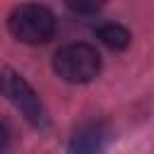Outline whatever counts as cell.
I'll use <instances>...</instances> for the list:
<instances>
[{"mask_svg": "<svg viewBox=\"0 0 154 154\" xmlns=\"http://www.w3.org/2000/svg\"><path fill=\"white\" fill-rule=\"evenodd\" d=\"M7 26H10V34L17 41L36 46V43H46L48 38H53L55 14L43 5L26 2V5H19V7H14L10 12Z\"/></svg>", "mask_w": 154, "mask_h": 154, "instance_id": "obj_1", "label": "cell"}, {"mask_svg": "<svg viewBox=\"0 0 154 154\" xmlns=\"http://www.w3.org/2000/svg\"><path fill=\"white\" fill-rule=\"evenodd\" d=\"M53 70L65 82L84 84L99 75L101 55L89 43H67L53 55Z\"/></svg>", "mask_w": 154, "mask_h": 154, "instance_id": "obj_2", "label": "cell"}, {"mask_svg": "<svg viewBox=\"0 0 154 154\" xmlns=\"http://www.w3.org/2000/svg\"><path fill=\"white\" fill-rule=\"evenodd\" d=\"M0 94H2L14 108H19L31 125L43 128V125L48 123L46 108H43V103H41V96H38L36 89H34L19 72H14L12 67L0 70Z\"/></svg>", "mask_w": 154, "mask_h": 154, "instance_id": "obj_3", "label": "cell"}, {"mask_svg": "<svg viewBox=\"0 0 154 154\" xmlns=\"http://www.w3.org/2000/svg\"><path fill=\"white\" fill-rule=\"evenodd\" d=\"M106 142H108V128L101 120H87L72 132L67 142V154H101Z\"/></svg>", "mask_w": 154, "mask_h": 154, "instance_id": "obj_4", "label": "cell"}, {"mask_svg": "<svg viewBox=\"0 0 154 154\" xmlns=\"http://www.w3.org/2000/svg\"><path fill=\"white\" fill-rule=\"evenodd\" d=\"M96 36L101 38V43L111 51H123L130 46V31L123 26V24H103Z\"/></svg>", "mask_w": 154, "mask_h": 154, "instance_id": "obj_5", "label": "cell"}, {"mask_svg": "<svg viewBox=\"0 0 154 154\" xmlns=\"http://www.w3.org/2000/svg\"><path fill=\"white\" fill-rule=\"evenodd\" d=\"M106 0H65V5L77 14H96Z\"/></svg>", "mask_w": 154, "mask_h": 154, "instance_id": "obj_6", "label": "cell"}, {"mask_svg": "<svg viewBox=\"0 0 154 154\" xmlns=\"http://www.w3.org/2000/svg\"><path fill=\"white\" fill-rule=\"evenodd\" d=\"M7 144H10V128L0 120V152H5Z\"/></svg>", "mask_w": 154, "mask_h": 154, "instance_id": "obj_7", "label": "cell"}]
</instances>
